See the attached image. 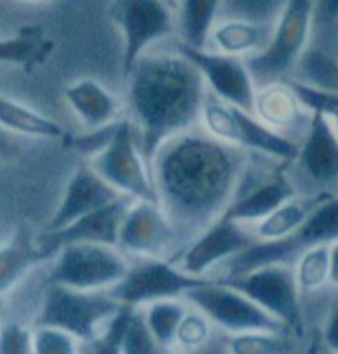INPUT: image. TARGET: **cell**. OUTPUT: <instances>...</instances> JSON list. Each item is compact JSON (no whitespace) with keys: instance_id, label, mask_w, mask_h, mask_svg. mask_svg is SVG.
<instances>
[{"instance_id":"obj_5","label":"cell","mask_w":338,"mask_h":354,"mask_svg":"<svg viewBox=\"0 0 338 354\" xmlns=\"http://www.w3.org/2000/svg\"><path fill=\"white\" fill-rule=\"evenodd\" d=\"M122 303L102 290H80L48 283L44 305L34 324H52L70 330L80 340H96L102 324L120 310Z\"/></svg>"},{"instance_id":"obj_17","label":"cell","mask_w":338,"mask_h":354,"mask_svg":"<svg viewBox=\"0 0 338 354\" xmlns=\"http://www.w3.org/2000/svg\"><path fill=\"white\" fill-rule=\"evenodd\" d=\"M160 351L161 346L147 326L145 313L133 305L120 306V310L108 321L106 333L96 338V353L151 354Z\"/></svg>"},{"instance_id":"obj_37","label":"cell","mask_w":338,"mask_h":354,"mask_svg":"<svg viewBox=\"0 0 338 354\" xmlns=\"http://www.w3.org/2000/svg\"><path fill=\"white\" fill-rule=\"evenodd\" d=\"M324 344L332 353H338V303L332 306V310L328 315V321H326V326H324Z\"/></svg>"},{"instance_id":"obj_31","label":"cell","mask_w":338,"mask_h":354,"mask_svg":"<svg viewBox=\"0 0 338 354\" xmlns=\"http://www.w3.org/2000/svg\"><path fill=\"white\" fill-rule=\"evenodd\" d=\"M287 335L276 333H237L229 340V353L231 354H279L289 353V340Z\"/></svg>"},{"instance_id":"obj_10","label":"cell","mask_w":338,"mask_h":354,"mask_svg":"<svg viewBox=\"0 0 338 354\" xmlns=\"http://www.w3.org/2000/svg\"><path fill=\"white\" fill-rule=\"evenodd\" d=\"M317 0H287L276 22L273 40L253 54L247 64L257 78H276L289 74L301 60L314 18Z\"/></svg>"},{"instance_id":"obj_40","label":"cell","mask_w":338,"mask_h":354,"mask_svg":"<svg viewBox=\"0 0 338 354\" xmlns=\"http://www.w3.org/2000/svg\"><path fill=\"white\" fill-rule=\"evenodd\" d=\"M165 2H167V4H169L171 8H176V10L179 8V0H165Z\"/></svg>"},{"instance_id":"obj_33","label":"cell","mask_w":338,"mask_h":354,"mask_svg":"<svg viewBox=\"0 0 338 354\" xmlns=\"http://www.w3.org/2000/svg\"><path fill=\"white\" fill-rule=\"evenodd\" d=\"M290 88L301 97V102L310 112H322L338 133V90H326L305 82H289Z\"/></svg>"},{"instance_id":"obj_39","label":"cell","mask_w":338,"mask_h":354,"mask_svg":"<svg viewBox=\"0 0 338 354\" xmlns=\"http://www.w3.org/2000/svg\"><path fill=\"white\" fill-rule=\"evenodd\" d=\"M330 283L338 287V241L330 245Z\"/></svg>"},{"instance_id":"obj_6","label":"cell","mask_w":338,"mask_h":354,"mask_svg":"<svg viewBox=\"0 0 338 354\" xmlns=\"http://www.w3.org/2000/svg\"><path fill=\"white\" fill-rule=\"evenodd\" d=\"M128 259L115 245L70 243L58 251L48 283L80 290H104L115 287L129 271Z\"/></svg>"},{"instance_id":"obj_28","label":"cell","mask_w":338,"mask_h":354,"mask_svg":"<svg viewBox=\"0 0 338 354\" xmlns=\"http://www.w3.org/2000/svg\"><path fill=\"white\" fill-rule=\"evenodd\" d=\"M211 42L215 48L223 54L241 56L247 52H257L265 44V30L245 20H227L223 24H217L211 32Z\"/></svg>"},{"instance_id":"obj_32","label":"cell","mask_w":338,"mask_h":354,"mask_svg":"<svg viewBox=\"0 0 338 354\" xmlns=\"http://www.w3.org/2000/svg\"><path fill=\"white\" fill-rule=\"evenodd\" d=\"M78 340L70 330L52 324H34L32 353L34 354H76Z\"/></svg>"},{"instance_id":"obj_20","label":"cell","mask_w":338,"mask_h":354,"mask_svg":"<svg viewBox=\"0 0 338 354\" xmlns=\"http://www.w3.org/2000/svg\"><path fill=\"white\" fill-rule=\"evenodd\" d=\"M292 197H297V189L290 183L289 177L285 176L281 169L271 179L257 185L253 192L245 194L239 199H233V203L229 205L225 213L229 217H233L235 221H241V223L261 221Z\"/></svg>"},{"instance_id":"obj_35","label":"cell","mask_w":338,"mask_h":354,"mask_svg":"<svg viewBox=\"0 0 338 354\" xmlns=\"http://www.w3.org/2000/svg\"><path fill=\"white\" fill-rule=\"evenodd\" d=\"M305 72L312 78V86L337 90L338 88V60L332 56H326L322 52H310L303 62Z\"/></svg>"},{"instance_id":"obj_30","label":"cell","mask_w":338,"mask_h":354,"mask_svg":"<svg viewBox=\"0 0 338 354\" xmlns=\"http://www.w3.org/2000/svg\"><path fill=\"white\" fill-rule=\"evenodd\" d=\"M297 281L303 292H314L330 281V245H314L297 261Z\"/></svg>"},{"instance_id":"obj_24","label":"cell","mask_w":338,"mask_h":354,"mask_svg":"<svg viewBox=\"0 0 338 354\" xmlns=\"http://www.w3.org/2000/svg\"><path fill=\"white\" fill-rule=\"evenodd\" d=\"M0 122L6 131H15L32 138H46V140H66L68 133L60 124L38 113L32 108L20 104L8 96L0 97Z\"/></svg>"},{"instance_id":"obj_13","label":"cell","mask_w":338,"mask_h":354,"mask_svg":"<svg viewBox=\"0 0 338 354\" xmlns=\"http://www.w3.org/2000/svg\"><path fill=\"white\" fill-rule=\"evenodd\" d=\"M178 237V227L160 203L135 199L120 229V247L142 257H163L176 247Z\"/></svg>"},{"instance_id":"obj_42","label":"cell","mask_w":338,"mask_h":354,"mask_svg":"<svg viewBox=\"0 0 338 354\" xmlns=\"http://www.w3.org/2000/svg\"><path fill=\"white\" fill-rule=\"evenodd\" d=\"M337 60H338V46H337Z\"/></svg>"},{"instance_id":"obj_27","label":"cell","mask_w":338,"mask_h":354,"mask_svg":"<svg viewBox=\"0 0 338 354\" xmlns=\"http://www.w3.org/2000/svg\"><path fill=\"white\" fill-rule=\"evenodd\" d=\"M221 0H179V24L183 44L191 48H203L211 38L213 22Z\"/></svg>"},{"instance_id":"obj_15","label":"cell","mask_w":338,"mask_h":354,"mask_svg":"<svg viewBox=\"0 0 338 354\" xmlns=\"http://www.w3.org/2000/svg\"><path fill=\"white\" fill-rule=\"evenodd\" d=\"M129 199H133V197L122 195L112 203L76 219L74 223H70L64 229L46 231L36 243L50 255L58 253L64 245H70V243L120 245V229H122L124 217H126L129 205H131Z\"/></svg>"},{"instance_id":"obj_16","label":"cell","mask_w":338,"mask_h":354,"mask_svg":"<svg viewBox=\"0 0 338 354\" xmlns=\"http://www.w3.org/2000/svg\"><path fill=\"white\" fill-rule=\"evenodd\" d=\"M118 197H122V194L97 174L92 163H80L70 177L64 199L50 217L46 231L64 229L84 215L112 203Z\"/></svg>"},{"instance_id":"obj_14","label":"cell","mask_w":338,"mask_h":354,"mask_svg":"<svg viewBox=\"0 0 338 354\" xmlns=\"http://www.w3.org/2000/svg\"><path fill=\"white\" fill-rule=\"evenodd\" d=\"M255 243V237H251L241 227V221H235L223 213L219 219H215L205 231L197 235L194 245L179 257V267L191 274L205 277V273L213 269L215 265L229 261L249 249Z\"/></svg>"},{"instance_id":"obj_36","label":"cell","mask_w":338,"mask_h":354,"mask_svg":"<svg viewBox=\"0 0 338 354\" xmlns=\"http://www.w3.org/2000/svg\"><path fill=\"white\" fill-rule=\"evenodd\" d=\"M2 354H32V330L18 322H4L0 333Z\"/></svg>"},{"instance_id":"obj_21","label":"cell","mask_w":338,"mask_h":354,"mask_svg":"<svg viewBox=\"0 0 338 354\" xmlns=\"http://www.w3.org/2000/svg\"><path fill=\"white\" fill-rule=\"evenodd\" d=\"M48 257L50 253L38 243L32 245L28 237L20 233L8 237L0 249V295L6 297L24 279V274Z\"/></svg>"},{"instance_id":"obj_7","label":"cell","mask_w":338,"mask_h":354,"mask_svg":"<svg viewBox=\"0 0 338 354\" xmlns=\"http://www.w3.org/2000/svg\"><path fill=\"white\" fill-rule=\"evenodd\" d=\"M227 285L245 292L257 305L283 321L292 335H303V306H301V287L297 281V273L289 267V263H269L261 265L253 271L229 277Z\"/></svg>"},{"instance_id":"obj_11","label":"cell","mask_w":338,"mask_h":354,"mask_svg":"<svg viewBox=\"0 0 338 354\" xmlns=\"http://www.w3.org/2000/svg\"><path fill=\"white\" fill-rule=\"evenodd\" d=\"M173 12L165 0H112L108 18L122 30V74L128 78L145 48L173 32Z\"/></svg>"},{"instance_id":"obj_19","label":"cell","mask_w":338,"mask_h":354,"mask_svg":"<svg viewBox=\"0 0 338 354\" xmlns=\"http://www.w3.org/2000/svg\"><path fill=\"white\" fill-rule=\"evenodd\" d=\"M64 100L90 129L104 128L118 122L122 102L108 88L92 78H80L64 88Z\"/></svg>"},{"instance_id":"obj_23","label":"cell","mask_w":338,"mask_h":354,"mask_svg":"<svg viewBox=\"0 0 338 354\" xmlns=\"http://www.w3.org/2000/svg\"><path fill=\"white\" fill-rule=\"evenodd\" d=\"M289 241L297 255L314 245H332L338 241V197L326 195L321 203L310 211L299 231L289 235Z\"/></svg>"},{"instance_id":"obj_8","label":"cell","mask_w":338,"mask_h":354,"mask_svg":"<svg viewBox=\"0 0 338 354\" xmlns=\"http://www.w3.org/2000/svg\"><path fill=\"white\" fill-rule=\"evenodd\" d=\"M185 299L191 301L199 310H203L215 324H219L221 328L233 335L251 333V330L276 333V335L290 333L285 322L279 321L274 315L257 305L245 292L227 283L217 285L215 281H211L207 285L189 290Z\"/></svg>"},{"instance_id":"obj_41","label":"cell","mask_w":338,"mask_h":354,"mask_svg":"<svg viewBox=\"0 0 338 354\" xmlns=\"http://www.w3.org/2000/svg\"><path fill=\"white\" fill-rule=\"evenodd\" d=\"M22 2H42V0H22Z\"/></svg>"},{"instance_id":"obj_34","label":"cell","mask_w":338,"mask_h":354,"mask_svg":"<svg viewBox=\"0 0 338 354\" xmlns=\"http://www.w3.org/2000/svg\"><path fill=\"white\" fill-rule=\"evenodd\" d=\"M209 317L199 310V313H187L183 321L179 324L178 330V344L185 351H195L201 348L207 338H209Z\"/></svg>"},{"instance_id":"obj_38","label":"cell","mask_w":338,"mask_h":354,"mask_svg":"<svg viewBox=\"0 0 338 354\" xmlns=\"http://www.w3.org/2000/svg\"><path fill=\"white\" fill-rule=\"evenodd\" d=\"M314 17L322 24L332 22L338 18V0H317L314 4Z\"/></svg>"},{"instance_id":"obj_9","label":"cell","mask_w":338,"mask_h":354,"mask_svg":"<svg viewBox=\"0 0 338 354\" xmlns=\"http://www.w3.org/2000/svg\"><path fill=\"white\" fill-rule=\"evenodd\" d=\"M213 279L199 277L176 267L163 257H144L129 267L128 274L110 289V295L122 305L145 306L161 299H179L189 290L207 285Z\"/></svg>"},{"instance_id":"obj_18","label":"cell","mask_w":338,"mask_h":354,"mask_svg":"<svg viewBox=\"0 0 338 354\" xmlns=\"http://www.w3.org/2000/svg\"><path fill=\"white\" fill-rule=\"evenodd\" d=\"M299 161L306 174L319 183H330L338 177V133L322 112H310V124Z\"/></svg>"},{"instance_id":"obj_12","label":"cell","mask_w":338,"mask_h":354,"mask_svg":"<svg viewBox=\"0 0 338 354\" xmlns=\"http://www.w3.org/2000/svg\"><path fill=\"white\" fill-rule=\"evenodd\" d=\"M178 50L197 66L215 96L247 112L255 110V76L249 64L243 62L241 56L205 52L203 48H191L187 44H181Z\"/></svg>"},{"instance_id":"obj_22","label":"cell","mask_w":338,"mask_h":354,"mask_svg":"<svg viewBox=\"0 0 338 354\" xmlns=\"http://www.w3.org/2000/svg\"><path fill=\"white\" fill-rule=\"evenodd\" d=\"M303 108L306 106L290 88V84H271L257 92L253 113L274 129L292 126L299 120Z\"/></svg>"},{"instance_id":"obj_3","label":"cell","mask_w":338,"mask_h":354,"mask_svg":"<svg viewBox=\"0 0 338 354\" xmlns=\"http://www.w3.org/2000/svg\"><path fill=\"white\" fill-rule=\"evenodd\" d=\"M201 118L205 129L221 142L261 151L265 156H271L287 163L299 160L301 147L292 144L289 138L276 133L265 122H261L253 112L233 106L215 94H207Z\"/></svg>"},{"instance_id":"obj_1","label":"cell","mask_w":338,"mask_h":354,"mask_svg":"<svg viewBox=\"0 0 338 354\" xmlns=\"http://www.w3.org/2000/svg\"><path fill=\"white\" fill-rule=\"evenodd\" d=\"M237 145L183 131L161 145L151 160L160 205L179 235H199L233 203L241 176Z\"/></svg>"},{"instance_id":"obj_4","label":"cell","mask_w":338,"mask_h":354,"mask_svg":"<svg viewBox=\"0 0 338 354\" xmlns=\"http://www.w3.org/2000/svg\"><path fill=\"white\" fill-rule=\"evenodd\" d=\"M92 167L122 195L160 203L151 163L145 160L133 122H115L112 140L92 158Z\"/></svg>"},{"instance_id":"obj_26","label":"cell","mask_w":338,"mask_h":354,"mask_svg":"<svg viewBox=\"0 0 338 354\" xmlns=\"http://www.w3.org/2000/svg\"><path fill=\"white\" fill-rule=\"evenodd\" d=\"M52 52V42L46 40L40 26L20 28L12 38H4L0 44V60L6 64H18L32 68L42 64Z\"/></svg>"},{"instance_id":"obj_25","label":"cell","mask_w":338,"mask_h":354,"mask_svg":"<svg viewBox=\"0 0 338 354\" xmlns=\"http://www.w3.org/2000/svg\"><path fill=\"white\" fill-rule=\"evenodd\" d=\"M326 195L328 194H321L312 199H301L297 195L289 199L287 203H283L281 207H276L273 213H269L265 219L259 221L257 237L259 239H283V237L292 235L294 231L301 229L306 217L310 215V211L314 209Z\"/></svg>"},{"instance_id":"obj_29","label":"cell","mask_w":338,"mask_h":354,"mask_svg":"<svg viewBox=\"0 0 338 354\" xmlns=\"http://www.w3.org/2000/svg\"><path fill=\"white\" fill-rule=\"evenodd\" d=\"M185 315L187 308L178 299H161L145 305V321L161 348H171L178 342L179 324Z\"/></svg>"},{"instance_id":"obj_2","label":"cell","mask_w":338,"mask_h":354,"mask_svg":"<svg viewBox=\"0 0 338 354\" xmlns=\"http://www.w3.org/2000/svg\"><path fill=\"white\" fill-rule=\"evenodd\" d=\"M126 80L138 140L151 163L161 145L187 131L203 113L207 84L179 50L178 54H144Z\"/></svg>"}]
</instances>
